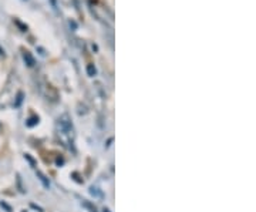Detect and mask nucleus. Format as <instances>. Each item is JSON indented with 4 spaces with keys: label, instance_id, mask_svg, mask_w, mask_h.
I'll return each instance as SVG.
<instances>
[{
    "label": "nucleus",
    "instance_id": "nucleus-4",
    "mask_svg": "<svg viewBox=\"0 0 256 212\" xmlns=\"http://www.w3.org/2000/svg\"><path fill=\"white\" fill-rule=\"evenodd\" d=\"M37 177H39V179H40V181H42V182H43V185H44V187H46V188H48V187H50V182H48V181H47V178H46V177H44V174H42V172H40V171H37Z\"/></svg>",
    "mask_w": 256,
    "mask_h": 212
},
{
    "label": "nucleus",
    "instance_id": "nucleus-3",
    "mask_svg": "<svg viewBox=\"0 0 256 212\" xmlns=\"http://www.w3.org/2000/svg\"><path fill=\"white\" fill-rule=\"evenodd\" d=\"M23 57H24V62H27V65H30V67L34 65V59L32 57V54H30L29 51H24Z\"/></svg>",
    "mask_w": 256,
    "mask_h": 212
},
{
    "label": "nucleus",
    "instance_id": "nucleus-1",
    "mask_svg": "<svg viewBox=\"0 0 256 212\" xmlns=\"http://www.w3.org/2000/svg\"><path fill=\"white\" fill-rule=\"evenodd\" d=\"M40 90H42V93L44 94V97H46L47 100H50V101H57L59 94H57V91H56L54 87H51L50 84H44Z\"/></svg>",
    "mask_w": 256,
    "mask_h": 212
},
{
    "label": "nucleus",
    "instance_id": "nucleus-7",
    "mask_svg": "<svg viewBox=\"0 0 256 212\" xmlns=\"http://www.w3.org/2000/svg\"><path fill=\"white\" fill-rule=\"evenodd\" d=\"M83 205H84L87 210H90V212H97L96 207H93V205H91L90 202H87V201H84V202H83Z\"/></svg>",
    "mask_w": 256,
    "mask_h": 212
},
{
    "label": "nucleus",
    "instance_id": "nucleus-8",
    "mask_svg": "<svg viewBox=\"0 0 256 212\" xmlns=\"http://www.w3.org/2000/svg\"><path fill=\"white\" fill-rule=\"evenodd\" d=\"M0 131H1V123H0Z\"/></svg>",
    "mask_w": 256,
    "mask_h": 212
},
{
    "label": "nucleus",
    "instance_id": "nucleus-5",
    "mask_svg": "<svg viewBox=\"0 0 256 212\" xmlns=\"http://www.w3.org/2000/svg\"><path fill=\"white\" fill-rule=\"evenodd\" d=\"M87 73H88V76H91V77H94V76H96L97 70H96L94 64H88V65H87Z\"/></svg>",
    "mask_w": 256,
    "mask_h": 212
},
{
    "label": "nucleus",
    "instance_id": "nucleus-2",
    "mask_svg": "<svg viewBox=\"0 0 256 212\" xmlns=\"http://www.w3.org/2000/svg\"><path fill=\"white\" fill-rule=\"evenodd\" d=\"M59 127H60V130H62L63 132H68V131H71L73 124H71V118H70V115H68V114H65V113H64L63 115H60V118H59Z\"/></svg>",
    "mask_w": 256,
    "mask_h": 212
},
{
    "label": "nucleus",
    "instance_id": "nucleus-6",
    "mask_svg": "<svg viewBox=\"0 0 256 212\" xmlns=\"http://www.w3.org/2000/svg\"><path fill=\"white\" fill-rule=\"evenodd\" d=\"M87 113H88V111H87V107L80 103V104H79V114H80V115H85Z\"/></svg>",
    "mask_w": 256,
    "mask_h": 212
},
{
    "label": "nucleus",
    "instance_id": "nucleus-9",
    "mask_svg": "<svg viewBox=\"0 0 256 212\" xmlns=\"http://www.w3.org/2000/svg\"><path fill=\"white\" fill-rule=\"evenodd\" d=\"M104 212H110V211H108V210H104Z\"/></svg>",
    "mask_w": 256,
    "mask_h": 212
}]
</instances>
